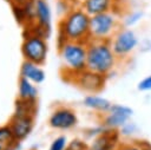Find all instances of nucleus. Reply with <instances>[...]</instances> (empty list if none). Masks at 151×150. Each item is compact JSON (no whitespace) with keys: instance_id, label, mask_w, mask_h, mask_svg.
Returning <instances> with one entry per match:
<instances>
[{"instance_id":"f257e3e1","label":"nucleus","mask_w":151,"mask_h":150,"mask_svg":"<svg viewBox=\"0 0 151 150\" xmlns=\"http://www.w3.org/2000/svg\"><path fill=\"white\" fill-rule=\"evenodd\" d=\"M116 63V54L112 47L104 40H96L87 46L86 69L99 74L109 73Z\"/></svg>"},{"instance_id":"f03ea898","label":"nucleus","mask_w":151,"mask_h":150,"mask_svg":"<svg viewBox=\"0 0 151 150\" xmlns=\"http://www.w3.org/2000/svg\"><path fill=\"white\" fill-rule=\"evenodd\" d=\"M90 19L91 17L83 9H73L70 12L61 22V34L64 41H77L81 43L90 34Z\"/></svg>"},{"instance_id":"7ed1b4c3","label":"nucleus","mask_w":151,"mask_h":150,"mask_svg":"<svg viewBox=\"0 0 151 150\" xmlns=\"http://www.w3.org/2000/svg\"><path fill=\"white\" fill-rule=\"evenodd\" d=\"M61 58L66 67L74 73L86 70L87 47L77 41H64L60 47Z\"/></svg>"},{"instance_id":"20e7f679","label":"nucleus","mask_w":151,"mask_h":150,"mask_svg":"<svg viewBox=\"0 0 151 150\" xmlns=\"http://www.w3.org/2000/svg\"><path fill=\"white\" fill-rule=\"evenodd\" d=\"M117 26V18L112 12L99 13L90 19V34L96 40H104Z\"/></svg>"},{"instance_id":"39448f33","label":"nucleus","mask_w":151,"mask_h":150,"mask_svg":"<svg viewBox=\"0 0 151 150\" xmlns=\"http://www.w3.org/2000/svg\"><path fill=\"white\" fill-rule=\"evenodd\" d=\"M21 51L26 60L41 65L47 56V44L41 35L32 34L24 40Z\"/></svg>"},{"instance_id":"423d86ee","label":"nucleus","mask_w":151,"mask_h":150,"mask_svg":"<svg viewBox=\"0 0 151 150\" xmlns=\"http://www.w3.org/2000/svg\"><path fill=\"white\" fill-rule=\"evenodd\" d=\"M132 115L133 110L131 107L122 104H112L111 109L107 111L104 118L103 124L109 130H116L126 124Z\"/></svg>"},{"instance_id":"0eeeda50","label":"nucleus","mask_w":151,"mask_h":150,"mask_svg":"<svg viewBox=\"0 0 151 150\" xmlns=\"http://www.w3.org/2000/svg\"><path fill=\"white\" fill-rule=\"evenodd\" d=\"M137 44H138V38L136 33L130 28H125V30L119 31L116 34L111 47L116 56L123 57V56L131 53L136 48Z\"/></svg>"},{"instance_id":"6e6552de","label":"nucleus","mask_w":151,"mask_h":150,"mask_svg":"<svg viewBox=\"0 0 151 150\" xmlns=\"http://www.w3.org/2000/svg\"><path fill=\"white\" fill-rule=\"evenodd\" d=\"M76 83L79 85V87H81L85 91L97 92L103 89L105 78L103 74H99L97 72H93V71H90L86 69V70L77 73Z\"/></svg>"},{"instance_id":"1a4fd4ad","label":"nucleus","mask_w":151,"mask_h":150,"mask_svg":"<svg viewBox=\"0 0 151 150\" xmlns=\"http://www.w3.org/2000/svg\"><path fill=\"white\" fill-rule=\"evenodd\" d=\"M78 123V118L74 111L67 107H60L55 110L50 117V125L54 129L67 130L76 126Z\"/></svg>"},{"instance_id":"9d476101","label":"nucleus","mask_w":151,"mask_h":150,"mask_svg":"<svg viewBox=\"0 0 151 150\" xmlns=\"http://www.w3.org/2000/svg\"><path fill=\"white\" fill-rule=\"evenodd\" d=\"M12 130V133L17 141H22L26 138L33 128V116H22L14 115L8 125Z\"/></svg>"},{"instance_id":"9b49d317","label":"nucleus","mask_w":151,"mask_h":150,"mask_svg":"<svg viewBox=\"0 0 151 150\" xmlns=\"http://www.w3.org/2000/svg\"><path fill=\"white\" fill-rule=\"evenodd\" d=\"M34 6V18L37 19V25L39 28H41L46 37H48L51 31V9L48 4L45 0H33Z\"/></svg>"},{"instance_id":"f8f14e48","label":"nucleus","mask_w":151,"mask_h":150,"mask_svg":"<svg viewBox=\"0 0 151 150\" xmlns=\"http://www.w3.org/2000/svg\"><path fill=\"white\" fill-rule=\"evenodd\" d=\"M118 141V135L114 130H106L100 133L91 145L87 146V150H113Z\"/></svg>"},{"instance_id":"ddd939ff","label":"nucleus","mask_w":151,"mask_h":150,"mask_svg":"<svg viewBox=\"0 0 151 150\" xmlns=\"http://www.w3.org/2000/svg\"><path fill=\"white\" fill-rule=\"evenodd\" d=\"M116 0H84L83 9L90 15H96L99 13L111 12L113 7V2Z\"/></svg>"},{"instance_id":"4468645a","label":"nucleus","mask_w":151,"mask_h":150,"mask_svg":"<svg viewBox=\"0 0 151 150\" xmlns=\"http://www.w3.org/2000/svg\"><path fill=\"white\" fill-rule=\"evenodd\" d=\"M21 77L34 81L37 84L42 83L45 79V72L42 71L41 67H39L38 64H34L32 61L25 60L22 66H21Z\"/></svg>"},{"instance_id":"2eb2a0df","label":"nucleus","mask_w":151,"mask_h":150,"mask_svg":"<svg viewBox=\"0 0 151 150\" xmlns=\"http://www.w3.org/2000/svg\"><path fill=\"white\" fill-rule=\"evenodd\" d=\"M84 105L92 109V110L99 111V112H107L111 109L112 103L110 100H107L106 98H103L100 96L90 94V96H86L84 98Z\"/></svg>"},{"instance_id":"dca6fc26","label":"nucleus","mask_w":151,"mask_h":150,"mask_svg":"<svg viewBox=\"0 0 151 150\" xmlns=\"http://www.w3.org/2000/svg\"><path fill=\"white\" fill-rule=\"evenodd\" d=\"M38 96L37 87L31 83V80L21 77L19 80V99L34 102Z\"/></svg>"},{"instance_id":"f3484780","label":"nucleus","mask_w":151,"mask_h":150,"mask_svg":"<svg viewBox=\"0 0 151 150\" xmlns=\"http://www.w3.org/2000/svg\"><path fill=\"white\" fill-rule=\"evenodd\" d=\"M15 142H19L14 138L9 126L0 128V150H8Z\"/></svg>"},{"instance_id":"a211bd4d","label":"nucleus","mask_w":151,"mask_h":150,"mask_svg":"<svg viewBox=\"0 0 151 150\" xmlns=\"http://www.w3.org/2000/svg\"><path fill=\"white\" fill-rule=\"evenodd\" d=\"M143 18V12L142 11H134L132 13H130L126 18H125V26L126 27H131L133 25H136L137 22H139Z\"/></svg>"},{"instance_id":"6ab92c4d","label":"nucleus","mask_w":151,"mask_h":150,"mask_svg":"<svg viewBox=\"0 0 151 150\" xmlns=\"http://www.w3.org/2000/svg\"><path fill=\"white\" fill-rule=\"evenodd\" d=\"M66 148H67V139H66V137L65 136H59V137H57L52 142V144H51L48 150H65Z\"/></svg>"},{"instance_id":"aec40b11","label":"nucleus","mask_w":151,"mask_h":150,"mask_svg":"<svg viewBox=\"0 0 151 150\" xmlns=\"http://www.w3.org/2000/svg\"><path fill=\"white\" fill-rule=\"evenodd\" d=\"M65 150H87V145L79 139H73Z\"/></svg>"},{"instance_id":"412c9836","label":"nucleus","mask_w":151,"mask_h":150,"mask_svg":"<svg viewBox=\"0 0 151 150\" xmlns=\"http://www.w3.org/2000/svg\"><path fill=\"white\" fill-rule=\"evenodd\" d=\"M138 90L139 91H151V74L146 76L144 79H142L138 83Z\"/></svg>"},{"instance_id":"4be33fe9","label":"nucleus","mask_w":151,"mask_h":150,"mask_svg":"<svg viewBox=\"0 0 151 150\" xmlns=\"http://www.w3.org/2000/svg\"><path fill=\"white\" fill-rule=\"evenodd\" d=\"M120 129H122L120 132H122L123 135H125V136H130V135H132V133L137 130L136 125H134L133 123H129V122H127L126 124H124Z\"/></svg>"},{"instance_id":"5701e85b","label":"nucleus","mask_w":151,"mask_h":150,"mask_svg":"<svg viewBox=\"0 0 151 150\" xmlns=\"http://www.w3.org/2000/svg\"><path fill=\"white\" fill-rule=\"evenodd\" d=\"M119 150H149V149L144 148L140 144H127V145L122 146Z\"/></svg>"},{"instance_id":"b1692460","label":"nucleus","mask_w":151,"mask_h":150,"mask_svg":"<svg viewBox=\"0 0 151 150\" xmlns=\"http://www.w3.org/2000/svg\"><path fill=\"white\" fill-rule=\"evenodd\" d=\"M13 2L14 6H20V7H25L26 5H28L29 2H32L33 0H11Z\"/></svg>"}]
</instances>
